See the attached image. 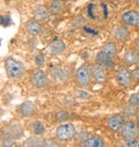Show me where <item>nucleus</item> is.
<instances>
[{
	"label": "nucleus",
	"mask_w": 139,
	"mask_h": 147,
	"mask_svg": "<svg viewBox=\"0 0 139 147\" xmlns=\"http://www.w3.org/2000/svg\"><path fill=\"white\" fill-rule=\"evenodd\" d=\"M5 68L7 76L12 79H19L25 73V67L23 63L13 57H7L5 60Z\"/></svg>",
	"instance_id": "f257e3e1"
},
{
	"label": "nucleus",
	"mask_w": 139,
	"mask_h": 147,
	"mask_svg": "<svg viewBox=\"0 0 139 147\" xmlns=\"http://www.w3.org/2000/svg\"><path fill=\"white\" fill-rule=\"evenodd\" d=\"M75 83L80 88H87L90 86L92 78L91 75L90 66L86 64L82 65L76 71L75 76H74Z\"/></svg>",
	"instance_id": "f03ea898"
},
{
	"label": "nucleus",
	"mask_w": 139,
	"mask_h": 147,
	"mask_svg": "<svg viewBox=\"0 0 139 147\" xmlns=\"http://www.w3.org/2000/svg\"><path fill=\"white\" fill-rule=\"evenodd\" d=\"M76 135V128L71 123L60 125L55 131V136L62 142H68L74 138Z\"/></svg>",
	"instance_id": "7ed1b4c3"
},
{
	"label": "nucleus",
	"mask_w": 139,
	"mask_h": 147,
	"mask_svg": "<svg viewBox=\"0 0 139 147\" xmlns=\"http://www.w3.org/2000/svg\"><path fill=\"white\" fill-rule=\"evenodd\" d=\"M120 134L124 141L136 138L139 136V126L136 122L130 120L125 121L120 130Z\"/></svg>",
	"instance_id": "20e7f679"
},
{
	"label": "nucleus",
	"mask_w": 139,
	"mask_h": 147,
	"mask_svg": "<svg viewBox=\"0 0 139 147\" xmlns=\"http://www.w3.org/2000/svg\"><path fill=\"white\" fill-rule=\"evenodd\" d=\"M90 71L92 79L97 84H105L108 81V71L107 68L96 63L90 65Z\"/></svg>",
	"instance_id": "39448f33"
},
{
	"label": "nucleus",
	"mask_w": 139,
	"mask_h": 147,
	"mask_svg": "<svg viewBox=\"0 0 139 147\" xmlns=\"http://www.w3.org/2000/svg\"><path fill=\"white\" fill-rule=\"evenodd\" d=\"M116 81L121 87H128L131 84L134 78L132 71H130L126 66H121L115 74Z\"/></svg>",
	"instance_id": "423d86ee"
},
{
	"label": "nucleus",
	"mask_w": 139,
	"mask_h": 147,
	"mask_svg": "<svg viewBox=\"0 0 139 147\" xmlns=\"http://www.w3.org/2000/svg\"><path fill=\"white\" fill-rule=\"evenodd\" d=\"M31 84L34 88L43 89L48 85V77L42 69L34 70L30 76Z\"/></svg>",
	"instance_id": "0eeeda50"
},
{
	"label": "nucleus",
	"mask_w": 139,
	"mask_h": 147,
	"mask_svg": "<svg viewBox=\"0 0 139 147\" xmlns=\"http://www.w3.org/2000/svg\"><path fill=\"white\" fill-rule=\"evenodd\" d=\"M50 75L55 82L63 83L70 76V71L64 65H54L50 68Z\"/></svg>",
	"instance_id": "6e6552de"
},
{
	"label": "nucleus",
	"mask_w": 139,
	"mask_h": 147,
	"mask_svg": "<svg viewBox=\"0 0 139 147\" xmlns=\"http://www.w3.org/2000/svg\"><path fill=\"white\" fill-rule=\"evenodd\" d=\"M121 22L128 27L139 26V11L136 10H129L121 15Z\"/></svg>",
	"instance_id": "1a4fd4ad"
},
{
	"label": "nucleus",
	"mask_w": 139,
	"mask_h": 147,
	"mask_svg": "<svg viewBox=\"0 0 139 147\" xmlns=\"http://www.w3.org/2000/svg\"><path fill=\"white\" fill-rule=\"evenodd\" d=\"M125 122L124 115L121 113H117L110 116L107 122H106V126L109 129V131L112 132H118L120 131L124 123Z\"/></svg>",
	"instance_id": "9d476101"
},
{
	"label": "nucleus",
	"mask_w": 139,
	"mask_h": 147,
	"mask_svg": "<svg viewBox=\"0 0 139 147\" xmlns=\"http://www.w3.org/2000/svg\"><path fill=\"white\" fill-rule=\"evenodd\" d=\"M17 111L22 117H31L37 114L38 109L35 104L32 101H24L17 106Z\"/></svg>",
	"instance_id": "9b49d317"
},
{
	"label": "nucleus",
	"mask_w": 139,
	"mask_h": 147,
	"mask_svg": "<svg viewBox=\"0 0 139 147\" xmlns=\"http://www.w3.org/2000/svg\"><path fill=\"white\" fill-rule=\"evenodd\" d=\"M112 34L114 38L121 43H126L130 38V32L129 30L128 26L122 24L117 25L113 28Z\"/></svg>",
	"instance_id": "f8f14e48"
},
{
	"label": "nucleus",
	"mask_w": 139,
	"mask_h": 147,
	"mask_svg": "<svg viewBox=\"0 0 139 147\" xmlns=\"http://www.w3.org/2000/svg\"><path fill=\"white\" fill-rule=\"evenodd\" d=\"M123 62L127 66L136 65L139 64V51L136 48H130L126 50L123 56Z\"/></svg>",
	"instance_id": "ddd939ff"
},
{
	"label": "nucleus",
	"mask_w": 139,
	"mask_h": 147,
	"mask_svg": "<svg viewBox=\"0 0 139 147\" xmlns=\"http://www.w3.org/2000/svg\"><path fill=\"white\" fill-rule=\"evenodd\" d=\"M24 28H25V31L29 33L32 36L37 37L39 36L40 34H42L43 32V25L42 23L36 20V19H32L27 21L24 24Z\"/></svg>",
	"instance_id": "4468645a"
},
{
	"label": "nucleus",
	"mask_w": 139,
	"mask_h": 147,
	"mask_svg": "<svg viewBox=\"0 0 139 147\" xmlns=\"http://www.w3.org/2000/svg\"><path fill=\"white\" fill-rule=\"evenodd\" d=\"M96 63L104 66L107 69H113L116 66V63L114 61V58L108 56L103 51H100L97 53L95 57Z\"/></svg>",
	"instance_id": "2eb2a0df"
},
{
	"label": "nucleus",
	"mask_w": 139,
	"mask_h": 147,
	"mask_svg": "<svg viewBox=\"0 0 139 147\" xmlns=\"http://www.w3.org/2000/svg\"><path fill=\"white\" fill-rule=\"evenodd\" d=\"M50 9L47 8L45 5H38L35 8L34 12H33V16H34V19L43 23L47 21L50 18Z\"/></svg>",
	"instance_id": "dca6fc26"
},
{
	"label": "nucleus",
	"mask_w": 139,
	"mask_h": 147,
	"mask_svg": "<svg viewBox=\"0 0 139 147\" xmlns=\"http://www.w3.org/2000/svg\"><path fill=\"white\" fill-rule=\"evenodd\" d=\"M65 49H66L65 43L61 39H56L53 42H51L50 45H49V51L50 54L54 56L62 54L63 52H64Z\"/></svg>",
	"instance_id": "f3484780"
},
{
	"label": "nucleus",
	"mask_w": 139,
	"mask_h": 147,
	"mask_svg": "<svg viewBox=\"0 0 139 147\" xmlns=\"http://www.w3.org/2000/svg\"><path fill=\"white\" fill-rule=\"evenodd\" d=\"M66 7L65 0H52L49 5L50 11L52 15L61 14Z\"/></svg>",
	"instance_id": "a211bd4d"
},
{
	"label": "nucleus",
	"mask_w": 139,
	"mask_h": 147,
	"mask_svg": "<svg viewBox=\"0 0 139 147\" xmlns=\"http://www.w3.org/2000/svg\"><path fill=\"white\" fill-rule=\"evenodd\" d=\"M101 51H103L104 53H106L108 56L111 57H115L118 54V46L117 44L112 40L106 41L101 48Z\"/></svg>",
	"instance_id": "6ab92c4d"
},
{
	"label": "nucleus",
	"mask_w": 139,
	"mask_h": 147,
	"mask_svg": "<svg viewBox=\"0 0 139 147\" xmlns=\"http://www.w3.org/2000/svg\"><path fill=\"white\" fill-rule=\"evenodd\" d=\"M104 145V140L99 136H91L83 142V146L85 147H103Z\"/></svg>",
	"instance_id": "aec40b11"
},
{
	"label": "nucleus",
	"mask_w": 139,
	"mask_h": 147,
	"mask_svg": "<svg viewBox=\"0 0 139 147\" xmlns=\"http://www.w3.org/2000/svg\"><path fill=\"white\" fill-rule=\"evenodd\" d=\"M32 132L36 136H42L45 133V126L41 121H35L32 125Z\"/></svg>",
	"instance_id": "412c9836"
},
{
	"label": "nucleus",
	"mask_w": 139,
	"mask_h": 147,
	"mask_svg": "<svg viewBox=\"0 0 139 147\" xmlns=\"http://www.w3.org/2000/svg\"><path fill=\"white\" fill-rule=\"evenodd\" d=\"M70 113L66 111H59L55 114V121L58 123H64L69 119Z\"/></svg>",
	"instance_id": "4be33fe9"
},
{
	"label": "nucleus",
	"mask_w": 139,
	"mask_h": 147,
	"mask_svg": "<svg viewBox=\"0 0 139 147\" xmlns=\"http://www.w3.org/2000/svg\"><path fill=\"white\" fill-rule=\"evenodd\" d=\"M2 144L3 146H11L14 142V138L9 132H5L2 134Z\"/></svg>",
	"instance_id": "5701e85b"
},
{
	"label": "nucleus",
	"mask_w": 139,
	"mask_h": 147,
	"mask_svg": "<svg viewBox=\"0 0 139 147\" xmlns=\"http://www.w3.org/2000/svg\"><path fill=\"white\" fill-rule=\"evenodd\" d=\"M129 105L139 107V92L133 93L132 95H130L129 98Z\"/></svg>",
	"instance_id": "b1692460"
},
{
	"label": "nucleus",
	"mask_w": 139,
	"mask_h": 147,
	"mask_svg": "<svg viewBox=\"0 0 139 147\" xmlns=\"http://www.w3.org/2000/svg\"><path fill=\"white\" fill-rule=\"evenodd\" d=\"M124 146H126V147H139V139H137V138H136L125 140L124 143Z\"/></svg>",
	"instance_id": "393cba45"
},
{
	"label": "nucleus",
	"mask_w": 139,
	"mask_h": 147,
	"mask_svg": "<svg viewBox=\"0 0 139 147\" xmlns=\"http://www.w3.org/2000/svg\"><path fill=\"white\" fill-rule=\"evenodd\" d=\"M35 61H36V64L38 66H39V67L44 66L45 60H44V57L43 54H38L35 57Z\"/></svg>",
	"instance_id": "a878e982"
},
{
	"label": "nucleus",
	"mask_w": 139,
	"mask_h": 147,
	"mask_svg": "<svg viewBox=\"0 0 139 147\" xmlns=\"http://www.w3.org/2000/svg\"><path fill=\"white\" fill-rule=\"evenodd\" d=\"M132 75L134 78L139 79V68H136L133 71H132Z\"/></svg>",
	"instance_id": "bb28decb"
},
{
	"label": "nucleus",
	"mask_w": 139,
	"mask_h": 147,
	"mask_svg": "<svg viewBox=\"0 0 139 147\" xmlns=\"http://www.w3.org/2000/svg\"><path fill=\"white\" fill-rule=\"evenodd\" d=\"M135 46H136V48L139 51V36L136 38V40H135Z\"/></svg>",
	"instance_id": "cd10ccee"
},
{
	"label": "nucleus",
	"mask_w": 139,
	"mask_h": 147,
	"mask_svg": "<svg viewBox=\"0 0 139 147\" xmlns=\"http://www.w3.org/2000/svg\"><path fill=\"white\" fill-rule=\"evenodd\" d=\"M136 124L138 125V126H139V112L136 114Z\"/></svg>",
	"instance_id": "c85d7f7f"
},
{
	"label": "nucleus",
	"mask_w": 139,
	"mask_h": 147,
	"mask_svg": "<svg viewBox=\"0 0 139 147\" xmlns=\"http://www.w3.org/2000/svg\"><path fill=\"white\" fill-rule=\"evenodd\" d=\"M134 4L136 6L139 7V0H134Z\"/></svg>",
	"instance_id": "c756f323"
},
{
	"label": "nucleus",
	"mask_w": 139,
	"mask_h": 147,
	"mask_svg": "<svg viewBox=\"0 0 139 147\" xmlns=\"http://www.w3.org/2000/svg\"><path fill=\"white\" fill-rule=\"evenodd\" d=\"M117 1H119V2H122V3H125V2H128L129 0H117Z\"/></svg>",
	"instance_id": "7c9ffc66"
},
{
	"label": "nucleus",
	"mask_w": 139,
	"mask_h": 147,
	"mask_svg": "<svg viewBox=\"0 0 139 147\" xmlns=\"http://www.w3.org/2000/svg\"><path fill=\"white\" fill-rule=\"evenodd\" d=\"M103 1H105V2H115V1H117V0H103Z\"/></svg>",
	"instance_id": "2f4dec72"
}]
</instances>
